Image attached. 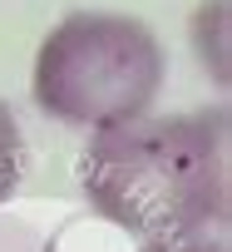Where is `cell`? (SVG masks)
<instances>
[{
  "label": "cell",
  "mask_w": 232,
  "mask_h": 252,
  "mask_svg": "<svg viewBox=\"0 0 232 252\" xmlns=\"http://www.w3.org/2000/svg\"><path fill=\"white\" fill-rule=\"evenodd\" d=\"M79 178L109 222L148 242L227 232V109L109 124L89 139Z\"/></svg>",
  "instance_id": "6da1fadb"
},
{
  "label": "cell",
  "mask_w": 232,
  "mask_h": 252,
  "mask_svg": "<svg viewBox=\"0 0 232 252\" xmlns=\"http://www.w3.org/2000/svg\"><path fill=\"white\" fill-rule=\"evenodd\" d=\"M168 74L158 35L134 15H64L35 55V104L79 129H109L148 114Z\"/></svg>",
  "instance_id": "7a4b0ae2"
},
{
  "label": "cell",
  "mask_w": 232,
  "mask_h": 252,
  "mask_svg": "<svg viewBox=\"0 0 232 252\" xmlns=\"http://www.w3.org/2000/svg\"><path fill=\"white\" fill-rule=\"evenodd\" d=\"M20 173H25V139H20V124H15L10 104L0 99V203L20 188Z\"/></svg>",
  "instance_id": "3957f363"
}]
</instances>
